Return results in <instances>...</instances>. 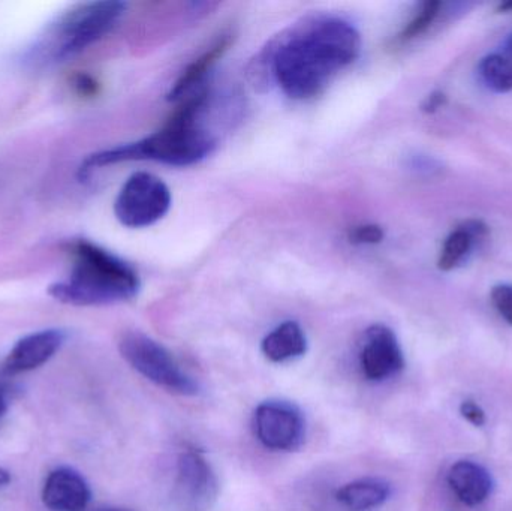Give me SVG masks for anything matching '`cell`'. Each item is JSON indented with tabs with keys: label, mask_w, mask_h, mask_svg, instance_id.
<instances>
[{
	"label": "cell",
	"mask_w": 512,
	"mask_h": 511,
	"mask_svg": "<svg viewBox=\"0 0 512 511\" xmlns=\"http://www.w3.org/2000/svg\"><path fill=\"white\" fill-rule=\"evenodd\" d=\"M472 242H474V237L465 228H459V230L451 233L448 239L445 240L444 248H442L441 257L438 261L439 269L444 270V272L456 269L471 251Z\"/></svg>",
	"instance_id": "e0dca14e"
},
{
	"label": "cell",
	"mask_w": 512,
	"mask_h": 511,
	"mask_svg": "<svg viewBox=\"0 0 512 511\" xmlns=\"http://www.w3.org/2000/svg\"><path fill=\"white\" fill-rule=\"evenodd\" d=\"M6 411H8V398H6V393L0 389V419L5 416Z\"/></svg>",
	"instance_id": "d4e9b609"
},
{
	"label": "cell",
	"mask_w": 512,
	"mask_h": 511,
	"mask_svg": "<svg viewBox=\"0 0 512 511\" xmlns=\"http://www.w3.org/2000/svg\"><path fill=\"white\" fill-rule=\"evenodd\" d=\"M360 50L354 24L337 15H313L277 36L259 65L286 96L309 99L351 65Z\"/></svg>",
	"instance_id": "6da1fadb"
},
{
	"label": "cell",
	"mask_w": 512,
	"mask_h": 511,
	"mask_svg": "<svg viewBox=\"0 0 512 511\" xmlns=\"http://www.w3.org/2000/svg\"><path fill=\"white\" fill-rule=\"evenodd\" d=\"M71 273L48 288L57 302L72 306H104L128 302L140 291L137 273L125 261L89 240L69 248Z\"/></svg>",
	"instance_id": "3957f363"
},
{
	"label": "cell",
	"mask_w": 512,
	"mask_h": 511,
	"mask_svg": "<svg viewBox=\"0 0 512 511\" xmlns=\"http://www.w3.org/2000/svg\"><path fill=\"white\" fill-rule=\"evenodd\" d=\"M391 486L376 477L355 480L337 491V501L345 509L366 511L382 506L390 498Z\"/></svg>",
	"instance_id": "9a60e30c"
},
{
	"label": "cell",
	"mask_w": 512,
	"mask_h": 511,
	"mask_svg": "<svg viewBox=\"0 0 512 511\" xmlns=\"http://www.w3.org/2000/svg\"><path fill=\"white\" fill-rule=\"evenodd\" d=\"M96 511H131V510L119 509V507H105V509H99Z\"/></svg>",
	"instance_id": "4316f807"
},
{
	"label": "cell",
	"mask_w": 512,
	"mask_h": 511,
	"mask_svg": "<svg viewBox=\"0 0 512 511\" xmlns=\"http://www.w3.org/2000/svg\"><path fill=\"white\" fill-rule=\"evenodd\" d=\"M480 74L484 83L495 92L512 90V59L501 54H490L480 63Z\"/></svg>",
	"instance_id": "2e32d148"
},
{
	"label": "cell",
	"mask_w": 512,
	"mask_h": 511,
	"mask_svg": "<svg viewBox=\"0 0 512 511\" xmlns=\"http://www.w3.org/2000/svg\"><path fill=\"white\" fill-rule=\"evenodd\" d=\"M499 11H512V2H507L499 6Z\"/></svg>",
	"instance_id": "484cf974"
},
{
	"label": "cell",
	"mask_w": 512,
	"mask_h": 511,
	"mask_svg": "<svg viewBox=\"0 0 512 511\" xmlns=\"http://www.w3.org/2000/svg\"><path fill=\"white\" fill-rule=\"evenodd\" d=\"M74 87L83 96H95L99 90L98 83L87 74H78L74 78Z\"/></svg>",
	"instance_id": "7402d4cb"
},
{
	"label": "cell",
	"mask_w": 512,
	"mask_h": 511,
	"mask_svg": "<svg viewBox=\"0 0 512 511\" xmlns=\"http://www.w3.org/2000/svg\"><path fill=\"white\" fill-rule=\"evenodd\" d=\"M492 303L501 317L512 326V285L502 284L493 288Z\"/></svg>",
	"instance_id": "d6986e66"
},
{
	"label": "cell",
	"mask_w": 512,
	"mask_h": 511,
	"mask_svg": "<svg viewBox=\"0 0 512 511\" xmlns=\"http://www.w3.org/2000/svg\"><path fill=\"white\" fill-rule=\"evenodd\" d=\"M460 414H462L463 419L468 420L471 425L477 426V428L486 425V413L477 402L471 401V399L462 402Z\"/></svg>",
	"instance_id": "44dd1931"
},
{
	"label": "cell",
	"mask_w": 512,
	"mask_h": 511,
	"mask_svg": "<svg viewBox=\"0 0 512 511\" xmlns=\"http://www.w3.org/2000/svg\"><path fill=\"white\" fill-rule=\"evenodd\" d=\"M256 438L273 452H295L306 437V422L297 405L288 401H265L254 416Z\"/></svg>",
	"instance_id": "52a82bcc"
},
{
	"label": "cell",
	"mask_w": 512,
	"mask_h": 511,
	"mask_svg": "<svg viewBox=\"0 0 512 511\" xmlns=\"http://www.w3.org/2000/svg\"><path fill=\"white\" fill-rule=\"evenodd\" d=\"M125 11L126 3L116 0L72 6L33 42L24 54V62L44 68L72 59L110 33Z\"/></svg>",
	"instance_id": "277c9868"
},
{
	"label": "cell",
	"mask_w": 512,
	"mask_h": 511,
	"mask_svg": "<svg viewBox=\"0 0 512 511\" xmlns=\"http://www.w3.org/2000/svg\"><path fill=\"white\" fill-rule=\"evenodd\" d=\"M119 351L138 374L167 392L180 396H195L200 392L197 381L183 371L173 354L144 333H123Z\"/></svg>",
	"instance_id": "5b68a950"
},
{
	"label": "cell",
	"mask_w": 512,
	"mask_h": 511,
	"mask_svg": "<svg viewBox=\"0 0 512 511\" xmlns=\"http://www.w3.org/2000/svg\"><path fill=\"white\" fill-rule=\"evenodd\" d=\"M445 102H447V96L442 92H435L426 99V102L423 104V110L426 113H435L439 108L444 107Z\"/></svg>",
	"instance_id": "603a6c76"
},
{
	"label": "cell",
	"mask_w": 512,
	"mask_h": 511,
	"mask_svg": "<svg viewBox=\"0 0 512 511\" xmlns=\"http://www.w3.org/2000/svg\"><path fill=\"white\" fill-rule=\"evenodd\" d=\"M176 494L189 511H206L218 498V477L197 449L183 450L179 456Z\"/></svg>",
	"instance_id": "ba28073f"
},
{
	"label": "cell",
	"mask_w": 512,
	"mask_h": 511,
	"mask_svg": "<svg viewBox=\"0 0 512 511\" xmlns=\"http://www.w3.org/2000/svg\"><path fill=\"white\" fill-rule=\"evenodd\" d=\"M92 500L89 483L74 468L51 471L42 489L45 507L53 511H83Z\"/></svg>",
	"instance_id": "8fae6325"
},
{
	"label": "cell",
	"mask_w": 512,
	"mask_h": 511,
	"mask_svg": "<svg viewBox=\"0 0 512 511\" xmlns=\"http://www.w3.org/2000/svg\"><path fill=\"white\" fill-rule=\"evenodd\" d=\"M360 366L369 381H384L405 368V357L393 330L382 324L369 327L364 333Z\"/></svg>",
	"instance_id": "9c48e42d"
},
{
	"label": "cell",
	"mask_w": 512,
	"mask_h": 511,
	"mask_svg": "<svg viewBox=\"0 0 512 511\" xmlns=\"http://www.w3.org/2000/svg\"><path fill=\"white\" fill-rule=\"evenodd\" d=\"M261 350L270 362H289L306 354V335L300 324L295 321H285L262 339Z\"/></svg>",
	"instance_id": "5bb4252c"
},
{
	"label": "cell",
	"mask_w": 512,
	"mask_h": 511,
	"mask_svg": "<svg viewBox=\"0 0 512 511\" xmlns=\"http://www.w3.org/2000/svg\"><path fill=\"white\" fill-rule=\"evenodd\" d=\"M439 9H441V2L432 0V2L424 3L420 12L406 24L405 29L400 33V41H411V39L417 38L421 33L426 32L432 26L435 18L438 17Z\"/></svg>",
	"instance_id": "ac0fdd59"
},
{
	"label": "cell",
	"mask_w": 512,
	"mask_h": 511,
	"mask_svg": "<svg viewBox=\"0 0 512 511\" xmlns=\"http://www.w3.org/2000/svg\"><path fill=\"white\" fill-rule=\"evenodd\" d=\"M209 102L210 90L207 87L197 90V93H192L183 101L179 110L165 123L164 128L135 143L123 144L87 156L78 170V176L84 179L98 168L144 159L176 167L198 164L206 159L216 146L212 132L207 131L201 123Z\"/></svg>",
	"instance_id": "7a4b0ae2"
},
{
	"label": "cell",
	"mask_w": 512,
	"mask_h": 511,
	"mask_svg": "<svg viewBox=\"0 0 512 511\" xmlns=\"http://www.w3.org/2000/svg\"><path fill=\"white\" fill-rule=\"evenodd\" d=\"M65 341L66 333L60 329L30 333L21 338L9 351L3 363V371L11 375L35 371L54 357Z\"/></svg>",
	"instance_id": "30bf717a"
},
{
	"label": "cell",
	"mask_w": 512,
	"mask_h": 511,
	"mask_svg": "<svg viewBox=\"0 0 512 511\" xmlns=\"http://www.w3.org/2000/svg\"><path fill=\"white\" fill-rule=\"evenodd\" d=\"M448 485L466 506H480L493 491V479L483 465L459 461L448 473Z\"/></svg>",
	"instance_id": "7c38bea8"
},
{
	"label": "cell",
	"mask_w": 512,
	"mask_h": 511,
	"mask_svg": "<svg viewBox=\"0 0 512 511\" xmlns=\"http://www.w3.org/2000/svg\"><path fill=\"white\" fill-rule=\"evenodd\" d=\"M384 239V231L378 225H361L349 233V240L357 245H376Z\"/></svg>",
	"instance_id": "ffe728a7"
},
{
	"label": "cell",
	"mask_w": 512,
	"mask_h": 511,
	"mask_svg": "<svg viewBox=\"0 0 512 511\" xmlns=\"http://www.w3.org/2000/svg\"><path fill=\"white\" fill-rule=\"evenodd\" d=\"M9 483H11V474L5 468L0 467V488H5Z\"/></svg>",
	"instance_id": "cb8c5ba5"
},
{
	"label": "cell",
	"mask_w": 512,
	"mask_h": 511,
	"mask_svg": "<svg viewBox=\"0 0 512 511\" xmlns=\"http://www.w3.org/2000/svg\"><path fill=\"white\" fill-rule=\"evenodd\" d=\"M233 39L231 33H225V35H222L206 53L201 54L197 60H194V62L183 71V74L180 75L179 80L176 81L173 89H171L168 98H170L171 101L185 99L188 93L194 92L195 87H200L201 83L206 80L207 74L212 71L213 66L227 53L228 48L233 44Z\"/></svg>",
	"instance_id": "4fadbf2b"
},
{
	"label": "cell",
	"mask_w": 512,
	"mask_h": 511,
	"mask_svg": "<svg viewBox=\"0 0 512 511\" xmlns=\"http://www.w3.org/2000/svg\"><path fill=\"white\" fill-rule=\"evenodd\" d=\"M508 51H510L511 56H512V33H511L510 39H508Z\"/></svg>",
	"instance_id": "83f0119b"
},
{
	"label": "cell",
	"mask_w": 512,
	"mask_h": 511,
	"mask_svg": "<svg viewBox=\"0 0 512 511\" xmlns=\"http://www.w3.org/2000/svg\"><path fill=\"white\" fill-rule=\"evenodd\" d=\"M171 207V192L164 180L149 173H135L126 180L114 203L120 224L146 228L161 221Z\"/></svg>",
	"instance_id": "8992f818"
}]
</instances>
